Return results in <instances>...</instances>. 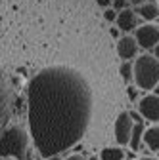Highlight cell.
<instances>
[{
    "label": "cell",
    "mask_w": 159,
    "mask_h": 160,
    "mask_svg": "<svg viewBox=\"0 0 159 160\" xmlns=\"http://www.w3.org/2000/svg\"><path fill=\"white\" fill-rule=\"evenodd\" d=\"M92 116V90L77 69L52 65L27 86V124L41 158L62 154L86 133Z\"/></svg>",
    "instance_id": "6da1fadb"
},
{
    "label": "cell",
    "mask_w": 159,
    "mask_h": 160,
    "mask_svg": "<svg viewBox=\"0 0 159 160\" xmlns=\"http://www.w3.org/2000/svg\"><path fill=\"white\" fill-rule=\"evenodd\" d=\"M0 160H33L29 154V132L21 126H6L0 135Z\"/></svg>",
    "instance_id": "7a4b0ae2"
},
{
    "label": "cell",
    "mask_w": 159,
    "mask_h": 160,
    "mask_svg": "<svg viewBox=\"0 0 159 160\" xmlns=\"http://www.w3.org/2000/svg\"><path fill=\"white\" fill-rule=\"evenodd\" d=\"M132 80L140 90H153L159 82V59L153 53H144L134 57Z\"/></svg>",
    "instance_id": "3957f363"
},
{
    "label": "cell",
    "mask_w": 159,
    "mask_h": 160,
    "mask_svg": "<svg viewBox=\"0 0 159 160\" xmlns=\"http://www.w3.org/2000/svg\"><path fill=\"white\" fill-rule=\"evenodd\" d=\"M10 109H12V84L4 69L0 67V135L8 126Z\"/></svg>",
    "instance_id": "277c9868"
},
{
    "label": "cell",
    "mask_w": 159,
    "mask_h": 160,
    "mask_svg": "<svg viewBox=\"0 0 159 160\" xmlns=\"http://www.w3.org/2000/svg\"><path fill=\"white\" fill-rule=\"evenodd\" d=\"M134 38L138 42V48L142 50H153L159 42V25H151V23H146V25H140L134 29Z\"/></svg>",
    "instance_id": "5b68a950"
},
{
    "label": "cell",
    "mask_w": 159,
    "mask_h": 160,
    "mask_svg": "<svg viewBox=\"0 0 159 160\" xmlns=\"http://www.w3.org/2000/svg\"><path fill=\"white\" fill-rule=\"evenodd\" d=\"M132 126H134V120L130 116V112H121L115 120V141L121 145V147H127L129 141H130V133H132Z\"/></svg>",
    "instance_id": "8992f818"
},
{
    "label": "cell",
    "mask_w": 159,
    "mask_h": 160,
    "mask_svg": "<svg viewBox=\"0 0 159 160\" xmlns=\"http://www.w3.org/2000/svg\"><path fill=\"white\" fill-rule=\"evenodd\" d=\"M138 112L150 122H159V95L148 93L138 101Z\"/></svg>",
    "instance_id": "52a82bcc"
},
{
    "label": "cell",
    "mask_w": 159,
    "mask_h": 160,
    "mask_svg": "<svg viewBox=\"0 0 159 160\" xmlns=\"http://www.w3.org/2000/svg\"><path fill=\"white\" fill-rule=\"evenodd\" d=\"M117 53L123 61H130V59L136 57L138 53V42L136 38L130 36V34H125V36H119L117 40Z\"/></svg>",
    "instance_id": "ba28073f"
},
{
    "label": "cell",
    "mask_w": 159,
    "mask_h": 160,
    "mask_svg": "<svg viewBox=\"0 0 159 160\" xmlns=\"http://www.w3.org/2000/svg\"><path fill=\"white\" fill-rule=\"evenodd\" d=\"M115 25L119 31L123 32H130L138 27V13L134 10H129V8H123L117 12V19H115Z\"/></svg>",
    "instance_id": "9c48e42d"
},
{
    "label": "cell",
    "mask_w": 159,
    "mask_h": 160,
    "mask_svg": "<svg viewBox=\"0 0 159 160\" xmlns=\"http://www.w3.org/2000/svg\"><path fill=\"white\" fill-rule=\"evenodd\" d=\"M142 143L151 151H159V126H151L144 130Z\"/></svg>",
    "instance_id": "30bf717a"
},
{
    "label": "cell",
    "mask_w": 159,
    "mask_h": 160,
    "mask_svg": "<svg viewBox=\"0 0 159 160\" xmlns=\"http://www.w3.org/2000/svg\"><path fill=\"white\" fill-rule=\"evenodd\" d=\"M144 124H142V120H136L134 126H132V133H130V141H129V147L132 151H138L142 145V135H144Z\"/></svg>",
    "instance_id": "8fae6325"
},
{
    "label": "cell",
    "mask_w": 159,
    "mask_h": 160,
    "mask_svg": "<svg viewBox=\"0 0 159 160\" xmlns=\"http://www.w3.org/2000/svg\"><path fill=\"white\" fill-rule=\"evenodd\" d=\"M138 15L146 21H153V19L159 17V6L155 2H144L138 6Z\"/></svg>",
    "instance_id": "7c38bea8"
},
{
    "label": "cell",
    "mask_w": 159,
    "mask_h": 160,
    "mask_svg": "<svg viewBox=\"0 0 159 160\" xmlns=\"http://www.w3.org/2000/svg\"><path fill=\"white\" fill-rule=\"evenodd\" d=\"M125 158V151L121 147H106L100 152V160H123Z\"/></svg>",
    "instance_id": "4fadbf2b"
},
{
    "label": "cell",
    "mask_w": 159,
    "mask_h": 160,
    "mask_svg": "<svg viewBox=\"0 0 159 160\" xmlns=\"http://www.w3.org/2000/svg\"><path fill=\"white\" fill-rule=\"evenodd\" d=\"M119 72H121L123 80H127V82H129V80H132V63H130V61H123Z\"/></svg>",
    "instance_id": "5bb4252c"
},
{
    "label": "cell",
    "mask_w": 159,
    "mask_h": 160,
    "mask_svg": "<svg viewBox=\"0 0 159 160\" xmlns=\"http://www.w3.org/2000/svg\"><path fill=\"white\" fill-rule=\"evenodd\" d=\"M104 19H106V21H113V23H115V19H117V10H113V8H106V12H104Z\"/></svg>",
    "instance_id": "9a60e30c"
},
{
    "label": "cell",
    "mask_w": 159,
    "mask_h": 160,
    "mask_svg": "<svg viewBox=\"0 0 159 160\" xmlns=\"http://www.w3.org/2000/svg\"><path fill=\"white\" fill-rule=\"evenodd\" d=\"M127 4H129V0H113L111 2V6H113V10H123V8H127Z\"/></svg>",
    "instance_id": "2e32d148"
},
{
    "label": "cell",
    "mask_w": 159,
    "mask_h": 160,
    "mask_svg": "<svg viewBox=\"0 0 159 160\" xmlns=\"http://www.w3.org/2000/svg\"><path fill=\"white\" fill-rule=\"evenodd\" d=\"M63 160H86L83 154H79V152H73V154H69V156H65Z\"/></svg>",
    "instance_id": "e0dca14e"
},
{
    "label": "cell",
    "mask_w": 159,
    "mask_h": 160,
    "mask_svg": "<svg viewBox=\"0 0 159 160\" xmlns=\"http://www.w3.org/2000/svg\"><path fill=\"white\" fill-rule=\"evenodd\" d=\"M111 2H113V0H96V4H98V6H102V8H109Z\"/></svg>",
    "instance_id": "ac0fdd59"
},
{
    "label": "cell",
    "mask_w": 159,
    "mask_h": 160,
    "mask_svg": "<svg viewBox=\"0 0 159 160\" xmlns=\"http://www.w3.org/2000/svg\"><path fill=\"white\" fill-rule=\"evenodd\" d=\"M144 2H148V0H129V4H134V6H140Z\"/></svg>",
    "instance_id": "d6986e66"
},
{
    "label": "cell",
    "mask_w": 159,
    "mask_h": 160,
    "mask_svg": "<svg viewBox=\"0 0 159 160\" xmlns=\"http://www.w3.org/2000/svg\"><path fill=\"white\" fill-rule=\"evenodd\" d=\"M129 95H130V99H136V90L134 88H129Z\"/></svg>",
    "instance_id": "ffe728a7"
},
{
    "label": "cell",
    "mask_w": 159,
    "mask_h": 160,
    "mask_svg": "<svg viewBox=\"0 0 159 160\" xmlns=\"http://www.w3.org/2000/svg\"><path fill=\"white\" fill-rule=\"evenodd\" d=\"M111 34H113L115 38H119V29H117V27H113V29H111Z\"/></svg>",
    "instance_id": "44dd1931"
},
{
    "label": "cell",
    "mask_w": 159,
    "mask_h": 160,
    "mask_svg": "<svg viewBox=\"0 0 159 160\" xmlns=\"http://www.w3.org/2000/svg\"><path fill=\"white\" fill-rule=\"evenodd\" d=\"M153 55H155V57H157V59H159V42H157V46H155V48H153Z\"/></svg>",
    "instance_id": "7402d4cb"
},
{
    "label": "cell",
    "mask_w": 159,
    "mask_h": 160,
    "mask_svg": "<svg viewBox=\"0 0 159 160\" xmlns=\"http://www.w3.org/2000/svg\"><path fill=\"white\" fill-rule=\"evenodd\" d=\"M140 160H159V158H153V156H142Z\"/></svg>",
    "instance_id": "603a6c76"
},
{
    "label": "cell",
    "mask_w": 159,
    "mask_h": 160,
    "mask_svg": "<svg viewBox=\"0 0 159 160\" xmlns=\"http://www.w3.org/2000/svg\"><path fill=\"white\" fill-rule=\"evenodd\" d=\"M46 160H59V154H54V156H50V158H46Z\"/></svg>",
    "instance_id": "cb8c5ba5"
},
{
    "label": "cell",
    "mask_w": 159,
    "mask_h": 160,
    "mask_svg": "<svg viewBox=\"0 0 159 160\" xmlns=\"http://www.w3.org/2000/svg\"><path fill=\"white\" fill-rule=\"evenodd\" d=\"M86 160H100V156H90V158H86Z\"/></svg>",
    "instance_id": "d4e9b609"
}]
</instances>
